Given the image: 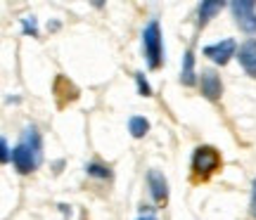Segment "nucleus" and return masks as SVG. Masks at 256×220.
<instances>
[{
	"label": "nucleus",
	"instance_id": "nucleus-1",
	"mask_svg": "<svg viewBox=\"0 0 256 220\" xmlns=\"http://www.w3.org/2000/svg\"><path fill=\"white\" fill-rule=\"evenodd\" d=\"M43 161V140L40 133L34 123H26L22 130V138H19L17 147L12 149V164L17 168V173L28 175L34 173Z\"/></svg>",
	"mask_w": 256,
	"mask_h": 220
},
{
	"label": "nucleus",
	"instance_id": "nucleus-2",
	"mask_svg": "<svg viewBox=\"0 0 256 220\" xmlns=\"http://www.w3.org/2000/svg\"><path fill=\"white\" fill-rule=\"evenodd\" d=\"M220 166V154L218 149H214L209 145H202L194 149L192 154V180L202 183V180H209L211 175L218 171Z\"/></svg>",
	"mask_w": 256,
	"mask_h": 220
},
{
	"label": "nucleus",
	"instance_id": "nucleus-3",
	"mask_svg": "<svg viewBox=\"0 0 256 220\" xmlns=\"http://www.w3.org/2000/svg\"><path fill=\"white\" fill-rule=\"evenodd\" d=\"M142 50L147 57V66L152 71L164 64V40H162V28L156 19H152L142 31Z\"/></svg>",
	"mask_w": 256,
	"mask_h": 220
},
{
	"label": "nucleus",
	"instance_id": "nucleus-4",
	"mask_svg": "<svg viewBox=\"0 0 256 220\" xmlns=\"http://www.w3.org/2000/svg\"><path fill=\"white\" fill-rule=\"evenodd\" d=\"M232 17L244 33H256V2L254 0H235L230 2Z\"/></svg>",
	"mask_w": 256,
	"mask_h": 220
},
{
	"label": "nucleus",
	"instance_id": "nucleus-5",
	"mask_svg": "<svg viewBox=\"0 0 256 220\" xmlns=\"http://www.w3.org/2000/svg\"><path fill=\"white\" fill-rule=\"evenodd\" d=\"M238 52V43L232 40V38H223L218 43H214V45H206L204 47V55L209 57L211 62H216V64H228L230 57Z\"/></svg>",
	"mask_w": 256,
	"mask_h": 220
},
{
	"label": "nucleus",
	"instance_id": "nucleus-6",
	"mask_svg": "<svg viewBox=\"0 0 256 220\" xmlns=\"http://www.w3.org/2000/svg\"><path fill=\"white\" fill-rule=\"evenodd\" d=\"M52 95H55V100H57V107L64 109L69 102H74L76 97H78V88H76L66 76L60 73V76L55 78V83H52Z\"/></svg>",
	"mask_w": 256,
	"mask_h": 220
},
{
	"label": "nucleus",
	"instance_id": "nucleus-7",
	"mask_svg": "<svg viewBox=\"0 0 256 220\" xmlns=\"http://www.w3.org/2000/svg\"><path fill=\"white\" fill-rule=\"evenodd\" d=\"M200 85H202V95H204L206 100H211V102H216L220 97V92H223V85H220L218 73L214 71V69H202Z\"/></svg>",
	"mask_w": 256,
	"mask_h": 220
},
{
	"label": "nucleus",
	"instance_id": "nucleus-8",
	"mask_svg": "<svg viewBox=\"0 0 256 220\" xmlns=\"http://www.w3.org/2000/svg\"><path fill=\"white\" fill-rule=\"evenodd\" d=\"M147 185H150V192H152V199L156 204H164L166 197H168V183H166L164 173L159 171H147Z\"/></svg>",
	"mask_w": 256,
	"mask_h": 220
},
{
	"label": "nucleus",
	"instance_id": "nucleus-9",
	"mask_svg": "<svg viewBox=\"0 0 256 220\" xmlns=\"http://www.w3.org/2000/svg\"><path fill=\"white\" fill-rule=\"evenodd\" d=\"M238 59H240V66L252 78H256V38H249L247 43H242V47H240V52H238Z\"/></svg>",
	"mask_w": 256,
	"mask_h": 220
},
{
	"label": "nucleus",
	"instance_id": "nucleus-10",
	"mask_svg": "<svg viewBox=\"0 0 256 220\" xmlns=\"http://www.w3.org/2000/svg\"><path fill=\"white\" fill-rule=\"evenodd\" d=\"M223 7H226V2H223V0H202V5H200V26H204L211 17H216Z\"/></svg>",
	"mask_w": 256,
	"mask_h": 220
},
{
	"label": "nucleus",
	"instance_id": "nucleus-11",
	"mask_svg": "<svg viewBox=\"0 0 256 220\" xmlns=\"http://www.w3.org/2000/svg\"><path fill=\"white\" fill-rule=\"evenodd\" d=\"M180 83H183V85H194V83H197V73H194V55H192V50H185V55H183Z\"/></svg>",
	"mask_w": 256,
	"mask_h": 220
},
{
	"label": "nucleus",
	"instance_id": "nucleus-12",
	"mask_svg": "<svg viewBox=\"0 0 256 220\" xmlns=\"http://www.w3.org/2000/svg\"><path fill=\"white\" fill-rule=\"evenodd\" d=\"M128 130H130L133 138H142L147 130H150V123H147V119H142V116H130V119H128Z\"/></svg>",
	"mask_w": 256,
	"mask_h": 220
},
{
	"label": "nucleus",
	"instance_id": "nucleus-13",
	"mask_svg": "<svg viewBox=\"0 0 256 220\" xmlns=\"http://www.w3.org/2000/svg\"><path fill=\"white\" fill-rule=\"evenodd\" d=\"M86 173L92 175V178H100V180H110L112 178V171L102 164H88L86 166Z\"/></svg>",
	"mask_w": 256,
	"mask_h": 220
},
{
	"label": "nucleus",
	"instance_id": "nucleus-14",
	"mask_svg": "<svg viewBox=\"0 0 256 220\" xmlns=\"http://www.w3.org/2000/svg\"><path fill=\"white\" fill-rule=\"evenodd\" d=\"M22 28H24V33L26 36H38V21L36 17H22Z\"/></svg>",
	"mask_w": 256,
	"mask_h": 220
},
{
	"label": "nucleus",
	"instance_id": "nucleus-15",
	"mask_svg": "<svg viewBox=\"0 0 256 220\" xmlns=\"http://www.w3.org/2000/svg\"><path fill=\"white\" fill-rule=\"evenodd\" d=\"M136 83H138V90H140V95H142V97H150V95H152V88H150V83L145 81V73L138 71L136 73Z\"/></svg>",
	"mask_w": 256,
	"mask_h": 220
},
{
	"label": "nucleus",
	"instance_id": "nucleus-16",
	"mask_svg": "<svg viewBox=\"0 0 256 220\" xmlns=\"http://www.w3.org/2000/svg\"><path fill=\"white\" fill-rule=\"evenodd\" d=\"M0 149H2V154H0L2 164H10V161H12V154H10V147H8V140L5 138L0 140Z\"/></svg>",
	"mask_w": 256,
	"mask_h": 220
},
{
	"label": "nucleus",
	"instance_id": "nucleus-17",
	"mask_svg": "<svg viewBox=\"0 0 256 220\" xmlns=\"http://www.w3.org/2000/svg\"><path fill=\"white\" fill-rule=\"evenodd\" d=\"M252 213L256 216V180L252 183Z\"/></svg>",
	"mask_w": 256,
	"mask_h": 220
},
{
	"label": "nucleus",
	"instance_id": "nucleus-18",
	"mask_svg": "<svg viewBox=\"0 0 256 220\" xmlns=\"http://www.w3.org/2000/svg\"><path fill=\"white\" fill-rule=\"evenodd\" d=\"M60 211H62L64 216H72V206H66V204H60Z\"/></svg>",
	"mask_w": 256,
	"mask_h": 220
},
{
	"label": "nucleus",
	"instance_id": "nucleus-19",
	"mask_svg": "<svg viewBox=\"0 0 256 220\" xmlns=\"http://www.w3.org/2000/svg\"><path fill=\"white\" fill-rule=\"evenodd\" d=\"M57 28H60V21H50L48 24V31H57Z\"/></svg>",
	"mask_w": 256,
	"mask_h": 220
},
{
	"label": "nucleus",
	"instance_id": "nucleus-20",
	"mask_svg": "<svg viewBox=\"0 0 256 220\" xmlns=\"http://www.w3.org/2000/svg\"><path fill=\"white\" fill-rule=\"evenodd\" d=\"M140 220H156V218H154V216H142Z\"/></svg>",
	"mask_w": 256,
	"mask_h": 220
}]
</instances>
